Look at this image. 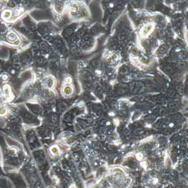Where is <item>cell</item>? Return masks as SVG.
<instances>
[{
  "label": "cell",
  "instance_id": "1",
  "mask_svg": "<svg viewBox=\"0 0 188 188\" xmlns=\"http://www.w3.org/2000/svg\"><path fill=\"white\" fill-rule=\"evenodd\" d=\"M63 92H64V93L66 94V95H69V94H71L72 93V87H69V86H66V87H64Z\"/></svg>",
  "mask_w": 188,
  "mask_h": 188
},
{
  "label": "cell",
  "instance_id": "2",
  "mask_svg": "<svg viewBox=\"0 0 188 188\" xmlns=\"http://www.w3.org/2000/svg\"><path fill=\"white\" fill-rule=\"evenodd\" d=\"M11 11H4V13H3V14H2V16H3V17L4 18H9L10 16H11Z\"/></svg>",
  "mask_w": 188,
  "mask_h": 188
}]
</instances>
